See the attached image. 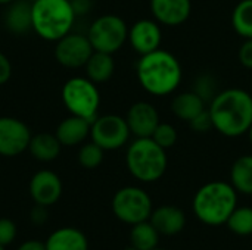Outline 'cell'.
Returning <instances> with one entry per match:
<instances>
[{"label": "cell", "instance_id": "25", "mask_svg": "<svg viewBox=\"0 0 252 250\" xmlns=\"http://www.w3.org/2000/svg\"><path fill=\"white\" fill-rule=\"evenodd\" d=\"M232 25L241 37L252 38V0H241L235 6Z\"/></svg>", "mask_w": 252, "mask_h": 250}, {"label": "cell", "instance_id": "36", "mask_svg": "<svg viewBox=\"0 0 252 250\" xmlns=\"http://www.w3.org/2000/svg\"><path fill=\"white\" fill-rule=\"evenodd\" d=\"M16 250H46V245L40 240H27Z\"/></svg>", "mask_w": 252, "mask_h": 250}, {"label": "cell", "instance_id": "6", "mask_svg": "<svg viewBox=\"0 0 252 250\" xmlns=\"http://www.w3.org/2000/svg\"><path fill=\"white\" fill-rule=\"evenodd\" d=\"M62 102L71 115H77L93 122L97 118L100 94L93 81L83 77H74L62 87Z\"/></svg>", "mask_w": 252, "mask_h": 250}, {"label": "cell", "instance_id": "22", "mask_svg": "<svg viewBox=\"0 0 252 250\" xmlns=\"http://www.w3.org/2000/svg\"><path fill=\"white\" fill-rule=\"evenodd\" d=\"M115 71V62L112 55L103 52H93L90 59L86 63L87 78L94 84L106 83Z\"/></svg>", "mask_w": 252, "mask_h": 250}, {"label": "cell", "instance_id": "29", "mask_svg": "<svg viewBox=\"0 0 252 250\" xmlns=\"http://www.w3.org/2000/svg\"><path fill=\"white\" fill-rule=\"evenodd\" d=\"M151 139L159 144L162 149H170L177 143V130L167 122H159L158 127L155 128V131L152 133Z\"/></svg>", "mask_w": 252, "mask_h": 250}, {"label": "cell", "instance_id": "2", "mask_svg": "<svg viewBox=\"0 0 252 250\" xmlns=\"http://www.w3.org/2000/svg\"><path fill=\"white\" fill-rule=\"evenodd\" d=\"M136 74L142 88L158 97L174 93L183 78L179 59L162 49L142 55L136 65Z\"/></svg>", "mask_w": 252, "mask_h": 250}, {"label": "cell", "instance_id": "5", "mask_svg": "<svg viewBox=\"0 0 252 250\" xmlns=\"http://www.w3.org/2000/svg\"><path fill=\"white\" fill-rule=\"evenodd\" d=\"M126 164L130 174L142 183H155L167 171L168 158L165 149L151 137L136 139L127 149Z\"/></svg>", "mask_w": 252, "mask_h": 250}, {"label": "cell", "instance_id": "21", "mask_svg": "<svg viewBox=\"0 0 252 250\" xmlns=\"http://www.w3.org/2000/svg\"><path fill=\"white\" fill-rule=\"evenodd\" d=\"M205 105L207 103L195 91H185L173 99L171 111L174 116H177L179 119L190 122L196 115H199L207 109Z\"/></svg>", "mask_w": 252, "mask_h": 250}, {"label": "cell", "instance_id": "14", "mask_svg": "<svg viewBox=\"0 0 252 250\" xmlns=\"http://www.w3.org/2000/svg\"><path fill=\"white\" fill-rule=\"evenodd\" d=\"M126 121L130 128V133L137 139L151 137L158 124L161 122L157 108L149 102L133 103L126 115Z\"/></svg>", "mask_w": 252, "mask_h": 250}, {"label": "cell", "instance_id": "1", "mask_svg": "<svg viewBox=\"0 0 252 250\" xmlns=\"http://www.w3.org/2000/svg\"><path fill=\"white\" fill-rule=\"evenodd\" d=\"M208 111L214 130L224 137H241L252 125V94L242 88L221 90Z\"/></svg>", "mask_w": 252, "mask_h": 250}, {"label": "cell", "instance_id": "24", "mask_svg": "<svg viewBox=\"0 0 252 250\" xmlns=\"http://www.w3.org/2000/svg\"><path fill=\"white\" fill-rule=\"evenodd\" d=\"M159 233L151 224V221H143L139 224L131 225L130 231V243L137 250H152L157 249L159 242Z\"/></svg>", "mask_w": 252, "mask_h": 250}, {"label": "cell", "instance_id": "32", "mask_svg": "<svg viewBox=\"0 0 252 250\" xmlns=\"http://www.w3.org/2000/svg\"><path fill=\"white\" fill-rule=\"evenodd\" d=\"M238 59L244 68L252 69V38H245V41L241 44Z\"/></svg>", "mask_w": 252, "mask_h": 250}, {"label": "cell", "instance_id": "20", "mask_svg": "<svg viewBox=\"0 0 252 250\" xmlns=\"http://www.w3.org/2000/svg\"><path fill=\"white\" fill-rule=\"evenodd\" d=\"M61 141L58 140L56 134L49 133H38L34 137H31L28 150L40 162H52L55 161L61 153Z\"/></svg>", "mask_w": 252, "mask_h": 250}, {"label": "cell", "instance_id": "26", "mask_svg": "<svg viewBox=\"0 0 252 250\" xmlns=\"http://www.w3.org/2000/svg\"><path fill=\"white\" fill-rule=\"evenodd\" d=\"M226 225L229 230L241 237L252 234V208L250 206H236V209L229 217Z\"/></svg>", "mask_w": 252, "mask_h": 250}, {"label": "cell", "instance_id": "23", "mask_svg": "<svg viewBox=\"0 0 252 250\" xmlns=\"http://www.w3.org/2000/svg\"><path fill=\"white\" fill-rule=\"evenodd\" d=\"M230 184L238 193L252 194V155H242L233 162Z\"/></svg>", "mask_w": 252, "mask_h": 250}, {"label": "cell", "instance_id": "39", "mask_svg": "<svg viewBox=\"0 0 252 250\" xmlns=\"http://www.w3.org/2000/svg\"><path fill=\"white\" fill-rule=\"evenodd\" d=\"M124 250H137L136 248H133V246H130V248H126Z\"/></svg>", "mask_w": 252, "mask_h": 250}, {"label": "cell", "instance_id": "13", "mask_svg": "<svg viewBox=\"0 0 252 250\" xmlns=\"http://www.w3.org/2000/svg\"><path fill=\"white\" fill-rule=\"evenodd\" d=\"M30 196L35 205L52 206L62 196V181L53 171L41 169L30 181Z\"/></svg>", "mask_w": 252, "mask_h": 250}, {"label": "cell", "instance_id": "4", "mask_svg": "<svg viewBox=\"0 0 252 250\" xmlns=\"http://www.w3.org/2000/svg\"><path fill=\"white\" fill-rule=\"evenodd\" d=\"M75 13L69 0L32 1V29L47 41H58L75 22Z\"/></svg>", "mask_w": 252, "mask_h": 250}, {"label": "cell", "instance_id": "42", "mask_svg": "<svg viewBox=\"0 0 252 250\" xmlns=\"http://www.w3.org/2000/svg\"><path fill=\"white\" fill-rule=\"evenodd\" d=\"M30 1H37V0H30Z\"/></svg>", "mask_w": 252, "mask_h": 250}, {"label": "cell", "instance_id": "17", "mask_svg": "<svg viewBox=\"0 0 252 250\" xmlns=\"http://www.w3.org/2000/svg\"><path fill=\"white\" fill-rule=\"evenodd\" d=\"M4 27L15 35H25L32 29V1L13 0L3 16Z\"/></svg>", "mask_w": 252, "mask_h": 250}, {"label": "cell", "instance_id": "28", "mask_svg": "<svg viewBox=\"0 0 252 250\" xmlns=\"http://www.w3.org/2000/svg\"><path fill=\"white\" fill-rule=\"evenodd\" d=\"M103 153L105 150L94 141L86 143L78 150V164L86 169H94L102 164Z\"/></svg>", "mask_w": 252, "mask_h": 250}, {"label": "cell", "instance_id": "31", "mask_svg": "<svg viewBox=\"0 0 252 250\" xmlns=\"http://www.w3.org/2000/svg\"><path fill=\"white\" fill-rule=\"evenodd\" d=\"M16 237V225L9 218H0V246H9Z\"/></svg>", "mask_w": 252, "mask_h": 250}, {"label": "cell", "instance_id": "10", "mask_svg": "<svg viewBox=\"0 0 252 250\" xmlns=\"http://www.w3.org/2000/svg\"><path fill=\"white\" fill-rule=\"evenodd\" d=\"M94 52L87 35L68 32L56 41L55 57L65 68H81L86 66L92 53Z\"/></svg>", "mask_w": 252, "mask_h": 250}, {"label": "cell", "instance_id": "7", "mask_svg": "<svg viewBox=\"0 0 252 250\" xmlns=\"http://www.w3.org/2000/svg\"><path fill=\"white\" fill-rule=\"evenodd\" d=\"M111 208L114 215L128 225L148 221L154 211L151 196L143 189L134 186L120 189L112 197Z\"/></svg>", "mask_w": 252, "mask_h": 250}, {"label": "cell", "instance_id": "15", "mask_svg": "<svg viewBox=\"0 0 252 250\" xmlns=\"http://www.w3.org/2000/svg\"><path fill=\"white\" fill-rule=\"evenodd\" d=\"M151 12L158 24L177 27L188 21L192 12L190 0H151Z\"/></svg>", "mask_w": 252, "mask_h": 250}, {"label": "cell", "instance_id": "34", "mask_svg": "<svg viewBox=\"0 0 252 250\" xmlns=\"http://www.w3.org/2000/svg\"><path fill=\"white\" fill-rule=\"evenodd\" d=\"M12 75V65L10 60L0 52V85L6 84Z\"/></svg>", "mask_w": 252, "mask_h": 250}, {"label": "cell", "instance_id": "41", "mask_svg": "<svg viewBox=\"0 0 252 250\" xmlns=\"http://www.w3.org/2000/svg\"><path fill=\"white\" fill-rule=\"evenodd\" d=\"M152 250H164V249H158V248H157V249H152Z\"/></svg>", "mask_w": 252, "mask_h": 250}, {"label": "cell", "instance_id": "8", "mask_svg": "<svg viewBox=\"0 0 252 250\" xmlns=\"http://www.w3.org/2000/svg\"><path fill=\"white\" fill-rule=\"evenodd\" d=\"M87 37L96 52L114 55L127 41L128 27L123 18L108 13L92 22Z\"/></svg>", "mask_w": 252, "mask_h": 250}, {"label": "cell", "instance_id": "30", "mask_svg": "<svg viewBox=\"0 0 252 250\" xmlns=\"http://www.w3.org/2000/svg\"><path fill=\"white\" fill-rule=\"evenodd\" d=\"M189 125L198 134H204V133H208V131L214 130V124H213V119H211V115H210V111L208 109H205L204 112H201L199 115H196L189 122Z\"/></svg>", "mask_w": 252, "mask_h": 250}, {"label": "cell", "instance_id": "38", "mask_svg": "<svg viewBox=\"0 0 252 250\" xmlns=\"http://www.w3.org/2000/svg\"><path fill=\"white\" fill-rule=\"evenodd\" d=\"M13 0H0V4H9V3H12Z\"/></svg>", "mask_w": 252, "mask_h": 250}, {"label": "cell", "instance_id": "37", "mask_svg": "<svg viewBox=\"0 0 252 250\" xmlns=\"http://www.w3.org/2000/svg\"><path fill=\"white\" fill-rule=\"evenodd\" d=\"M247 134H248V139H250V141H251V144H252V125L250 127V130H248V133H247Z\"/></svg>", "mask_w": 252, "mask_h": 250}, {"label": "cell", "instance_id": "40", "mask_svg": "<svg viewBox=\"0 0 252 250\" xmlns=\"http://www.w3.org/2000/svg\"><path fill=\"white\" fill-rule=\"evenodd\" d=\"M0 250H4V248H3V246H0Z\"/></svg>", "mask_w": 252, "mask_h": 250}, {"label": "cell", "instance_id": "16", "mask_svg": "<svg viewBox=\"0 0 252 250\" xmlns=\"http://www.w3.org/2000/svg\"><path fill=\"white\" fill-rule=\"evenodd\" d=\"M149 221L159 234L177 236L186 225V215L174 205H162L152 211Z\"/></svg>", "mask_w": 252, "mask_h": 250}, {"label": "cell", "instance_id": "35", "mask_svg": "<svg viewBox=\"0 0 252 250\" xmlns=\"http://www.w3.org/2000/svg\"><path fill=\"white\" fill-rule=\"evenodd\" d=\"M69 1H71V6L74 9L75 16L89 13L90 9H92V6H93L92 0H69Z\"/></svg>", "mask_w": 252, "mask_h": 250}, {"label": "cell", "instance_id": "9", "mask_svg": "<svg viewBox=\"0 0 252 250\" xmlns=\"http://www.w3.org/2000/svg\"><path fill=\"white\" fill-rule=\"evenodd\" d=\"M130 128L126 118L120 115H102L92 122V141L99 144L103 150H117L123 147L130 137Z\"/></svg>", "mask_w": 252, "mask_h": 250}, {"label": "cell", "instance_id": "27", "mask_svg": "<svg viewBox=\"0 0 252 250\" xmlns=\"http://www.w3.org/2000/svg\"><path fill=\"white\" fill-rule=\"evenodd\" d=\"M192 91H195L205 103H211V100L220 93L216 77L208 72H204L196 77Z\"/></svg>", "mask_w": 252, "mask_h": 250}, {"label": "cell", "instance_id": "18", "mask_svg": "<svg viewBox=\"0 0 252 250\" xmlns=\"http://www.w3.org/2000/svg\"><path fill=\"white\" fill-rule=\"evenodd\" d=\"M92 122L86 118L71 115L56 128V137L62 146H78L90 136Z\"/></svg>", "mask_w": 252, "mask_h": 250}, {"label": "cell", "instance_id": "33", "mask_svg": "<svg viewBox=\"0 0 252 250\" xmlns=\"http://www.w3.org/2000/svg\"><path fill=\"white\" fill-rule=\"evenodd\" d=\"M47 206H43V205H35V208H32V211L30 212V220L34 225H43L46 224L47 221Z\"/></svg>", "mask_w": 252, "mask_h": 250}, {"label": "cell", "instance_id": "19", "mask_svg": "<svg viewBox=\"0 0 252 250\" xmlns=\"http://www.w3.org/2000/svg\"><path fill=\"white\" fill-rule=\"evenodd\" d=\"M44 245L46 250H89L86 234L74 227H63L53 231Z\"/></svg>", "mask_w": 252, "mask_h": 250}, {"label": "cell", "instance_id": "3", "mask_svg": "<svg viewBox=\"0 0 252 250\" xmlns=\"http://www.w3.org/2000/svg\"><path fill=\"white\" fill-rule=\"evenodd\" d=\"M193 212L196 218L210 227L224 225L238 206V192L226 181L204 184L193 196Z\"/></svg>", "mask_w": 252, "mask_h": 250}, {"label": "cell", "instance_id": "11", "mask_svg": "<svg viewBox=\"0 0 252 250\" xmlns=\"http://www.w3.org/2000/svg\"><path fill=\"white\" fill-rule=\"evenodd\" d=\"M30 128L16 118L0 116V155L13 158L28 149L31 140Z\"/></svg>", "mask_w": 252, "mask_h": 250}, {"label": "cell", "instance_id": "12", "mask_svg": "<svg viewBox=\"0 0 252 250\" xmlns=\"http://www.w3.org/2000/svg\"><path fill=\"white\" fill-rule=\"evenodd\" d=\"M127 40L133 50L142 56L159 49L162 31L155 19H140L128 28Z\"/></svg>", "mask_w": 252, "mask_h": 250}]
</instances>
